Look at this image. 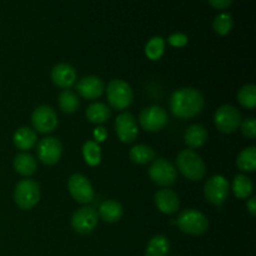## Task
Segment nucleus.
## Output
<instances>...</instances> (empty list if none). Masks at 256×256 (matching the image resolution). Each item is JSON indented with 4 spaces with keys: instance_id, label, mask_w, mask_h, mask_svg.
Here are the masks:
<instances>
[{
    "instance_id": "1",
    "label": "nucleus",
    "mask_w": 256,
    "mask_h": 256,
    "mask_svg": "<svg viewBox=\"0 0 256 256\" xmlns=\"http://www.w3.org/2000/svg\"><path fill=\"white\" fill-rule=\"evenodd\" d=\"M205 100L202 92L195 88H182L172 92L170 98V109L179 119H192L204 109Z\"/></svg>"
},
{
    "instance_id": "2",
    "label": "nucleus",
    "mask_w": 256,
    "mask_h": 256,
    "mask_svg": "<svg viewBox=\"0 0 256 256\" xmlns=\"http://www.w3.org/2000/svg\"><path fill=\"white\" fill-rule=\"evenodd\" d=\"M176 168L186 179L199 182L206 174V165L196 152L185 149L178 154Z\"/></svg>"
},
{
    "instance_id": "3",
    "label": "nucleus",
    "mask_w": 256,
    "mask_h": 256,
    "mask_svg": "<svg viewBox=\"0 0 256 256\" xmlns=\"http://www.w3.org/2000/svg\"><path fill=\"white\" fill-rule=\"evenodd\" d=\"M176 225L185 234L199 236L208 230L209 220L204 212L189 208V209H185L180 212L176 219Z\"/></svg>"
},
{
    "instance_id": "4",
    "label": "nucleus",
    "mask_w": 256,
    "mask_h": 256,
    "mask_svg": "<svg viewBox=\"0 0 256 256\" xmlns=\"http://www.w3.org/2000/svg\"><path fill=\"white\" fill-rule=\"evenodd\" d=\"M106 96L110 106L115 110H125L132 104L134 92L125 80L112 79L106 86Z\"/></svg>"
},
{
    "instance_id": "5",
    "label": "nucleus",
    "mask_w": 256,
    "mask_h": 256,
    "mask_svg": "<svg viewBox=\"0 0 256 256\" xmlns=\"http://www.w3.org/2000/svg\"><path fill=\"white\" fill-rule=\"evenodd\" d=\"M40 186L32 179H22L15 185L14 202L20 209L30 210L39 202Z\"/></svg>"
},
{
    "instance_id": "6",
    "label": "nucleus",
    "mask_w": 256,
    "mask_h": 256,
    "mask_svg": "<svg viewBox=\"0 0 256 256\" xmlns=\"http://www.w3.org/2000/svg\"><path fill=\"white\" fill-rule=\"evenodd\" d=\"M149 176L152 182L159 186H172L178 180V172L174 164L164 158H158L152 160L149 168Z\"/></svg>"
},
{
    "instance_id": "7",
    "label": "nucleus",
    "mask_w": 256,
    "mask_h": 256,
    "mask_svg": "<svg viewBox=\"0 0 256 256\" xmlns=\"http://www.w3.org/2000/svg\"><path fill=\"white\" fill-rule=\"evenodd\" d=\"M242 120V114L239 110L229 104L222 105L214 115L215 126L224 134H232L236 132L240 128Z\"/></svg>"
},
{
    "instance_id": "8",
    "label": "nucleus",
    "mask_w": 256,
    "mask_h": 256,
    "mask_svg": "<svg viewBox=\"0 0 256 256\" xmlns=\"http://www.w3.org/2000/svg\"><path fill=\"white\" fill-rule=\"evenodd\" d=\"M230 192V185L226 178L222 175H214L208 182L204 186V196L210 204L215 206H220L228 199Z\"/></svg>"
},
{
    "instance_id": "9",
    "label": "nucleus",
    "mask_w": 256,
    "mask_h": 256,
    "mask_svg": "<svg viewBox=\"0 0 256 256\" xmlns=\"http://www.w3.org/2000/svg\"><path fill=\"white\" fill-rule=\"evenodd\" d=\"M68 190L72 199L79 204H89L94 200L95 192L92 182L82 174H72L69 178Z\"/></svg>"
},
{
    "instance_id": "10",
    "label": "nucleus",
    "mask_w": 256,
    "mask_h": 256,
    "mask_svg": "<svg viewBox=\"0 0 256 256\" xmlns=\"http://www.w3.org/2000/svg\"><path fill=\"white\" fill-rule=\"evenodd\" d=\"M32 124L35 132L49 134L58 126V114L49 105H40L32 112Z\"/></svg>"
},
{
    "instance_id": "11",
    "label": "nucleus",
    "mask_w": 256,
    "mask_h": 256,
    "mask_svg": "<svg viewBox=\"0 0 256 256\" xmlns=\"http://www.w3.org/2000/svg\"><path fill=\"white\" fill-rule=\"evenodd\" d=\"M98 222H99L98 210L95 208L86 205V206L78 209L72 214V226L78 234L86 235L90 234L96 228Z\"/></svg>"
},
{
    "instance_id": "12",
    "label": "nucleus",
    "mask_w": 256,
    "mask_h": 256,
    "mask_svg": "<svg viewBox=\"0 0 256 256\" xmlns=\"http://www.w3.org/2000/svg\"><path fill=\"white\" fill-rule=\"evenodd\" d=\"M139 122L145 132H160L168 124V114L162 106L152 105L142 110L139 115Z\"/></svg>"
},
{
    "instance_id": "13",
    "label": "nucleus",
    "mask_w": 256,
    "mask_h": 256,
    "mask_svg": "<svg viewBox=\"0 0 256 256\" xmlns=\"http://www.w3.org/2000/svg\"><path fill=\"white\" fill-rule=\"evenodd\" d=\"M38 159L44 165H55L62 155V145L59 139L54 136H46L38 142Z\"/></svg>"
},
{
    "instance_id": "14",
    "label": "nucleus",
    "mask_w": 256,
    "mask_h": 256,
    "mask_svg": "<svg viewBox=\"0 0 256 256\" xmlns=\"http://www.w3.org/2000/svg\"><path fill=\"white\" fill-rule=\"evenodd\" d=\"M115 132H116L118 138L125 144L135 142L138 134H139V129H138L134 115L128 112L118 115L115 119Z\"/></svg>"
},
{
    "instance_id": "15",
    "label": "nucleus",
    "mask_w": 256,
    "mask_h": 256,
    "mask_svg": "<svg viewBox=\"0 0 256 256\" xmlns=\"http://www.w3.org/2000/svg\"><path fill=\"white\" fill-rule=\"evenodd\" d=\"M105 85L99 76L89 75L84 76L76 82V92L82 98L86 100H95L102 95Z\"/></svg>"
},
{
    "instance_id": "16",
    "label": "nucleus",
    "mask_w": 256,
    "mask_h": 256,
    "mask_svg": "<svg viewBox=\"0 0 256 256\" xmlns=\"http://www.w3.org/2000/svg\"><path fill=\"white\" fill-rule=\"evenodd\" d=\"M78 74L76 70L66 62H60L55 65L52 70V82L54 85L62 89H69L72 85L76 84Z\"/></svg>"
},
{
    "instance_id": "17",
    "label": "nucleus",
    "mask_w": 256,
    "mask_h": 256,
    "mask_svg": "<svg viewBox=\"0 0 256 256\" xmlns=\"http://www.w3.org/2000/svg\"><path fill=\"white\" fill-rule=\"evenodd\" d=\"M155 205L162 214L172 215L180 208L179 195L170 189H160L155 194Z\"/></svg>"
},
{
    "instance_id": "18",
    "label": "nucleus",
    "mask_w": 256,
    "mask_h": 256,
    "mask_svg": "<svg viewBox=\"0 0 256 256\" xmlns=\"http://www.w3.org/2000/svg\"><path fill=\"white\" fill-rule=\"evenodd\" d=\"M98 214L100 219L104 220L105 222L112 224L122 219L124 209H122V205L116 200H105L99 206Z\"/></svg>"
},
{
    "instance_id": "19",
    "label": "nucleus",
    "mask_w": 256,
    "mask_h": 256,
    "mask_svg": "<svg viewBox=\"0 0 256 256\" xmlns=\"http://www.w3.org/2000/svg\"><path fill=\"white\" fill-rule=\"evenodd\" d=\"M208 140V132L202 125L192 124L184 134V142L190 149H199L204 146Z\"/></svg>"
},
{
    "instance_id": "20",
    "label": "nucleus",
    "mask_w": 256,
    "mask_h": 256,
    "mask_svg": "<svg viewBox=\"0 0 256 256\" xmlns=\"http://www.w3.org/2000/svg\"><path fill=\"white\" fill-rule=\"evenodd\" d=\"M12 142H14V145L18 149L22 150V152H28V150L32 149V148L36 145V132L28 126L19 128V129L14 132Z\"/></svg>"
},
{
    "instance_id": "21",
    "label": "nucleus",
    "mask_w": 256,
    "mask_h": 256,
    "mask_svg": "<svg viewBox=\"0 0 256 256\" xmlns=\"http://www.w3.org/2000/svg\"><path fill=\"white\" fill-rule=\"evenodd\" d=\"M14 169L22 176H32L36 172V159L29 152H20L14 158Z\"/></svg>"
},
{
    "instance_id": "22",
    "label": "nucleus",
    "mask_w": 256,
    "mask_h": 256,
    "mask_svg": "<svg viewBox=\"0 0 256 256\" xmlns=\"http://www.w3.org/2000/svg\"><path fill=\"white\" fill-rule=\"evenodd\" d=\"M86 119L92 124H102L112 116V110L104 102H92L86 108Z\"/></svg>"
},
{
    "instance_id": "23",
    "label": "nucleus",
    "mask_w": 256,
    "mask_h": 256,
    "mask_svg": "<svg viewBox=\"0 0 256 256\" xmlns=\"http://www.w3.org/2000/svg\"><path fill=\"white\" fill-rule=\"evenodd\" d=\"M170 250V242L164 235H155L148 242L144 256H168Z\"/></svg>"
},
{
    "instance_id": "24",
    "label": "nucleus",
    "mask_w": 256,
    "mask_h": 256,
    "mask_svg": "<svg viewBox=\"0 0 256 256\" xmlns=\"http://www.w3.org/2000/svg\"><path fill=\"white\" fill-rule=\"evenodd\" d=\"M252 190H254V184L249 176L244 174L235 175L232 180V192L238 199H248L252 194Z\"/></svg>"
},
{
    "instance_id": "25",
    "label": "nucleus",
    "mask_w": 256,
    "mask_h": 256,
    "mask_svg": "<svg viewBox=\"0 0 256 256\" xmlns=\"http://www.w3.org/2000/svg\"><path fill=\"white\" fill-rule=\"evenodd\" d=\"M129 158L132 162L138 165H145L155 159V152L152 148L145 144H138L130 149Z\"/></svg>"
},
{
    "instance_id": "26",
    "label": "nucleus",
    "mask_w": 256,
    "mask_h": 256,
    "mask_svg": "<svg viewBox=\"0 0 256 256\" xmlns=\"http://www.w3.org/2000/svg\"><path fill=\"white\" fill-rule=\"evenodd\" d=\"M58 102H59V108L62 109V112L65 114H72L79 109L80 105V100L76 92L69 89H65L60 92Z\"/></svg>"
},
{
    "instance_id": "27",
    "label": "nucleus",
    "mask_w": 256,
    "mask_h": 256,
    "mask_svg": "<svg viewBox=\"0 0 256 256\" xmlns=\"http://www.w3.org/2000/svg\"><path fill=\"white\" fill-rule=\"evenodd\" d=\"M236 165L239 170L244 172H252L256 169V148L248 146L245 148L240 154L238 155Z\"/></svg>"
},
{
    "instance_id": "28",
    "label": "nucleus",
    "mask_w": 256,
    "mask_h": 256,
    "mask_svg": "<svg viewBox=\"0 0 256 256\" xmlns=\"http://www.w3.org/2000/svg\"><path fill=\"white\" fill-rule=\"evenodd\" d=\"M238 102L245 109L252 110L256 106V86L254 84H246L238 92Z\"/></svg>"
},
{
    "instance_id": "29",
    "label": "nucleus",
    "mask_w": 256,
    "mask_h": 256,
    "mask_svg": "<svg viewBox=\"0 0 256 256\" xmlns=\"http://www.w3.org/2000/svg\"><path fill=\"white\" fill-rule=\"evenodd\" d=\"M82 155H84L85 162L92 166H96L102 162V150L98 142L89 140L82 145Z\"/></svg>"
},
{
    "instance_id": "30",
    "label": "nucleus",
    "mask_w": 256,
    "mask_h": 256,
    "mask_svg": "<svg viewBox=\"0 0 256 256\" xmlns=\"http://www.w3.org/2000/svg\"><path fill=\"white\" fill-rule=\"evenodd\" d=\"M165 49V40L162 36H154L146 42L145 45V55L149 58L150 60L155 62L159 60L164 54Z\"/></svg>"
},
{
    "instance_id": "31",
    "label": "nucleus",
    "mask_w": 256,
    "mask_h": 256,
    "mask_svg": "<svg viewBox=\"0 0 256 256\" xmlns=\"http://www.w3.org/2000/svg\"><path fill=\"white\" fill-rule=\"evenodd\" d=\"M232 25H234V20L229 12H222L218 15L212 22V28L215 32L219 35H226L232 32Z\"/></svg>"
},
{
    "instance_id": "32",
    "label": "nucleus",
    "mask_w": 256,
    "mask_h": 256,
    "mask_svg": "<svg viewBox=\"0 0 256 256\" xmlns=\"http://www.w3.org/2000/svg\"><path fill=\"white\" fill-rule=\"evenodd\" d=\"M240 129L242 132L249 139H255L256 136V120L255 118L249 116L246 119L242 120V124H240Z\"/></svg>"
},
{
    "instance_id": "33",
    "label": "nucleus",
    "mask_w": 256,
    "mask_h": 256,
    "mask_svg": "<svg viewBox=\"0 0 256 256\" xmlns=\"http://www.w3.org/2000/svg\"><path fill=\"white\" fill-rule=\"evenodd\" d=\"M168 42L174 48H182L188 44V36L182 32H174L168 38Z\"/></svg>"
},
{
    "instance_id": "34",
    "label": "nucleus",
    "mask_w": 256,
    "mask_h": 256,
    "mask_svg": "<svg viewBox=\"0 0 256 256\" xmlns=\"http://www.w3.org/2000/svg\"><path fill=\"white\" fill-rule=\"evenodd\" d=\"M212 8L215 9H225V8L230 6L232 0H208Z\"/></svg>"
},
{
    "instance_id": "35",
    "label": "nucleus",
    "mask_w": 256,
    "mask_h": 256,
    "mask_svg": "<svg viewBox=\"0 0 256 256\" xmlns=\"http://www.w3.org/2000/svg\"><path fill=\"white\" fill-rule=\"evenodd\" d=\"M246 209H248V212H250V215H252V216H255L256 215V198L255 196L250 198V199L248 200Z\"/></svg>"
},
{
    "instance_id": "36",
    "label": "nucleus",
    "mask_w": 256,
    "mask_h": 256,
    "mask_svg": "<svg viewBox=\"0 0 256 256\" xmlns=\"http://www.w3.org/2000/svg\"><path fill=\"white\" fill-rule=\"evenodd\" d=\"M94 134L98 138V140H104L106 138V132H105L104 128H98Z\"/></svg>"
}]
</instances>
